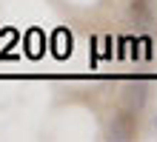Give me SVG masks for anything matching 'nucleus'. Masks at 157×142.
<instances>
[{
	"mask_svg": "<svg viewBox=\"0 0 157 142\" xmlns=\"http://www.w3.org/2000/svg\"><path fill=\"white\" fill-rule=\"evenodd\" d=\"M154 128H157V117H154Z\"/></svg>",
	"mask_w": 157,
	"mask_h": 142,
	"instance_id": "nucleus-3",
	"label": "nucleus"
},
{
	"mask_svg": "<svg viewBox=\"0 0 157 142\" xmlns=\"http://www.w3.org/2000/svg\"><path fill=\"white\" fill-rule=\"evenodd\" d=\"M146 102H149V85L146 82H134V85H128L123 91V108L137 114V111L146 108Z\"/></svg>",
	"mask_w": 157,
	"mask_h": 142,
	"instance_id": "nucleus-2",
	"label": "nucleus"
},
{
	"mask_svg": "<svg viewBox=\"0 0 157 142\" xmlns=\"http://www.w3.org/2000/svg\"><path fill=\"white\" fill-rule=\"evenodd\" d=\"M132 137H134V111L123 108L120 114H114L112 125H109V139L123 142V139H132Z\"/></svg>",
	"mask_w": 157,
	"mask_h": 142,
	"instance_id": "nucleus-1",
	"label": "nucleus"
}]
</instances>
